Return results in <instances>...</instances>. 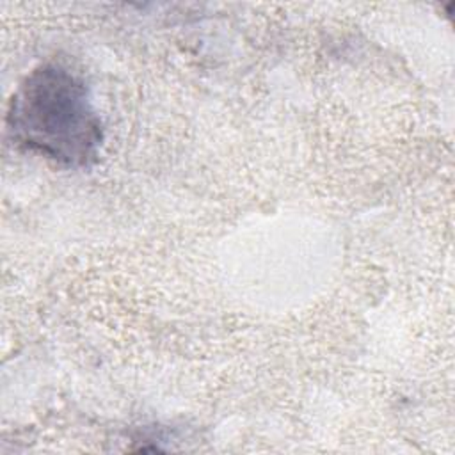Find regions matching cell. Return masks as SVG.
<instances>
[{"mask_svg":"<svg viewBox=\"0 0 455 455\" xmlns=\"http://www.w3.org/2000/svg\"><path fill=\"white\" fill-rule=\"evenodd\" d=\"M7 132L18 146L66 167L91 165L103 140L85 82L62 64L36 68L12 94Z\"/></svg>","mask_w":455,"mask_h":455,"instance_id":"1","label":"cell"}]
</instances>
